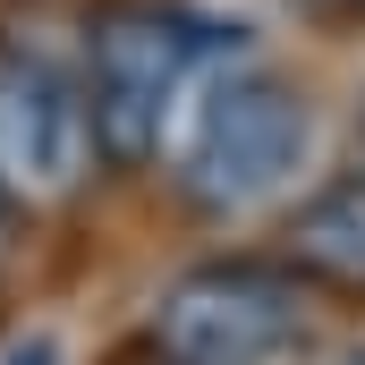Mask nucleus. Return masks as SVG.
I'll return each instance as SVG.
<instances>
[{"mask_svg":"<svg viewBox=\"0 0 365 365\" xmlns=\"http://www.w3.org/2000/svg\"><path fill=\"white\" fill-rule=\"evenodd\" d=\"M221 43H238V26H204L187 9H162V0H128V9H102L86 43V110H93V153L119 162V170H145L170 110H179V86L195 77V60H212Z\"/></svg>","mask_w":365,"mask_h":365,"instance_id":"obj_1","label":"nucleus"},{"mask_svg":"<svg viewBox=\"0 0 365 365\" xmlns=\"http://www.w3.org/2000/svg\"><path fill=\"white\" fill-rule=\"evenodd\" d=\"M306 136H314V119H306V93L289 77H272V68H221L204 86V102H195V119H187V145H179L187 204L247 212V204L280 195L297 179V162H306Z\"/></svg>","mask_w":365,"mask_h":365,"instance_id":"obj_2","label":"nucleus"},{"mask_svg":"<svg viewBox=\"0 0 365 365\" xmlns=\"http://www.w3.org/2000/svg\"><path fill=\"white\" fill-rule=\"evenodd\" d=\"M306 340V280L297 264H195L153 306L162 365H272Z\"/></svg>","mask_w":365,"mask_h":365,"instance_id":"obj_3","label":"nucleus"},{"mask_svg":"<svg viewBox=\"0 0 365 365\" xmlns=\"http://www.w3.org/2000/svg\"><path fill=\"white\" fill-rule=\"evenodd\" d=\"M93 162V110L68 68L43 51H0V187L17 204H60L77 195Z\"/></svg>","mask_w":365,"mask_h":365,"instance_id":"obj_4","label":"nucleus"},{"mask_svg":"<svg viewBox=\"0 0 365 365\" xmlns=\"http://www.w3.org/2000/svg\"><path fill=\"white\" fill-rule=\"evenodd\" d=\"M280 238H289V264H297L306 280L365 297V162L340 170L331 187H314V195L289 212Z\"/></svg>","mask_w":365,"mask_h":365,"instance_id":"obj_5","label":"nucleus"},{"mask_svg":"<svg viewBox=\"0 0 365 365\" xmlns=\"http://www.w3.org/2000/svg\"><path fill=\"white\" fill-rule=\"evenodd\" d=\"M0 365H60V340H51V331H26V340L0 349Z\"/></svg>","mask_w":365,"mask_h":365,"instance_id":"obj_6","label":"nucleus"},{"mask_svg":"<svg viewBox=\"0 0 365 365\" xmlns=\"http://www.w3.org/2000/svg\"><path fill=\"white\" fill-rule=\"evenodd\" d=\"M314 26H365V0H297Z\"/></svg>","mask_w":365,"mask_h":365,"instance_id":"obj_7","label":"nucleus"},{"mask_svg":"<svg viewBox=\"0 0 365 365\" xmlns=\"http://www.w3.org/2000/svg\"><path fill=\"white\" fill-rule=\"evenodd\" d=\"M9 230H17V195H9V187H0V264H9V247H17V238H9Z\"/></svg>","mask_w":365,"mask_h":365,"instance_id":"obj_8","label":"nucleus"},{"mask_svg":"<svg viewBox=\"0 0 365 365\" xmlns=\"http://www.w3.org/2000/svg\"><path fill=\"white\" fill-rule=\"evenodd\" d=\"M357 162H365V110H357Z\"/></svg>","mask_w":365,"mask_h":365,"instance_id":"obj_9","label":"nucleus"},{"mask_svg":"<svg viewBox=\"0 0 365 365\" xmlns=\"http://www.w3.org/2000/svg\"><path fill=\"white\" fill-rule=\"evenodd\" d=\"M349 365H365V357H349Z\"/></svg>","mask_w":365,"mask_h":365,"instance_id":"obj_10","label":"nucleus"}]
</instances>
